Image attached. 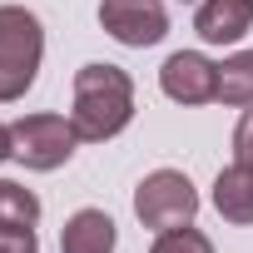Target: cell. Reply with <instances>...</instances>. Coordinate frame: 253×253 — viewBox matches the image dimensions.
<instances>
[{
    "instance_id": "6da1fadb",
    "label": "cell",
    "mask_w": 253,
    "mask_h": 253,
    "mask_svg": "<svg viewBox=\"0 0 253 253\" xmlns=\"http://www.w3.org/2000/svg\"><path fill=\"white\" fill-rule=\"evenodd\" d=\"M134 119V80L119 65H84L75 75V109L70 124L84 144L114 139L124 124Z\"/></svg>"
},
{
    "instance_id": "7a4b0ae2",
    "label": "cell",
    "mask_w": 253,
    "mask_h": 253,
    "mask_svg": "<svg viewBox=\"0 0 253 253\" xmlns=\"http://www.w3.org/2000/svg\"><path fill=\"white\" fill-rule=\"evenodd\" d=\"M45 60V30L25 5H0V104L20 99Z\"/></svg>"
},
{
    "instance_id": "3957f363",
    "label": "cell",
    "mask_w": 253,
    "mask_h": 253,
    "mask_svg": "<svg viewBox=\"0 0 253 253\" xmlns=\"http://www.w3.org/2000/svg\"><path fill=\"white\" fill-rule=\"evenodd\" d=\"M80 134L65 114H25L10 124V159H20L35 174H50L60 164H70Z\"/></svg>"
},
{
    "instance_id": "277c9868",
    "label": "cell",
    "mask_w": 253,
    "mask_h": 253,
    "mask_svg": "<svg viewBox=\"0 0 253 253\" xmlns=\"http://www.w3.org/2000/svg\"><path fill=\"white\" fill-rule=\"evenodd\" d=\"M134 213H139L144 228L169 233V228L194 223V213H199V194H194L189 174H179V169H154V174H144L139 189H134Z\"/></svg>"
},
{
    "instance_id": "5b68a950",
    "label": "cell",
    "mask_w": 253,
    "mask_h": 253,
    "mask_svg": "<svg viewBox=\"0 0 253 253\" xmlns=\"http://www.w3.org/2000/svg\"><path fill=\"white\" fill-rule=\"evenodd\" d=\"M99 25L119 45L144 50L169 35V10H164V0H99Z\"/></svg>"
},
{
    "instance_id": "8992f818",
    "label": "cell",
    "mask_w": 253,
    "mask_h": 253,
    "mask_svg": "<svg viewBox=\"0 0 253 253\" xmlns=\"http://www.w3.org/2000/svg\"><path fill=\"white\" fill-rule=\"evenodd\" d=\"M159 89L174 104H209L218 99V65L204 60L199 50H174L159 70Z\"/></svg>"
},
{
    "instance_id": "52a82bcc",
    "label": "cell",
    "mask_w": 253,
    "mask_h": 253,
    "mask_svg": "<svg viewBox=\"0 0 253 253\" xmlns=\"http://www.w3.org/2000/svg\"><path fill=\"white\" fill-rule=\"evenodd\" d=\"M194 30L204 45H233L253 30V0H199Z\"/></svg>"
},
{
    "instance_id": "ba28073f",
    "label": "cell",
    "mask_w": 253,
    "mask_h": 253,
    "mask_svg": "<svg viewBox=\"0 0 253 253\" xmlns=\"http://www.w3.org/2000/svg\"><path fill=\"white\" fill-rule=\"evenodd\" d=\"M114 243H119V233L104 209H80L60 233V253H114Z\"/></svg>"
},
{
    "instance_id": "9c48e42d",
    "label": "cell",
    "mask_w": 253,
    "mask_h": 253,
    "mask_svg": "<svg viewBox=\"0 0 253 253\" xmlns=\"http://www.w3.org/2000/svg\"><path fill=\"white\" fill-rule=\"evenodd\" d=\"M213 209L228 218V223H253V169L248 164H233L213 179Z\"/></svg>"
},
{
    "instance_id": "30bf717a",
    "label": "cell",
    "mask_w": 253,
    "mask_h": 253,
    "mask_svg": "<svg viewBox=\"0 0 253 253\" xmlns=\"http://www.w3.org/2000/svg\"><path fill=\"white\" fill-rule=\"evenodd\" d=\"M218 104H233V109L253 104V50H238L218 65Z\"/></svg>"
},
{
    "instance_id": "8fae6325",
    "label": "cell",
    "mask_w": 253,
    "mask_h": 253,
    "mask_svg": "<svg viewBox=\"0 0 253 253\" xmlns=\"http://www.w3.org/2000/svg\"><path fill=\"white\" fill-rule=\"evenodd\" d=\"M35 223H40V199L15 179H0V228H35Z\"/></svg>"
},
{
    "instance_id": "7c38bea8",
    "label": "cell",
    "mask_w": 253,
    "mask_h": 253,
    "mask_svg": "<svg viewBox=\"0 0 253 253\" xmlns=\"http://www.w3.org/2000/svg\"><path fill=\"white\" fill-rule=\"evenodd\" d=\"M149 253H213V243H209V238H204L194 223H184V228H169V233H159Z\"/></svg>"
},
{
    "instance_id": "4fadbf2b",
    "label": "cell",
    "mask_w": 253,
    "mask_h": 253,
    "mask_svg": "<svg viewBox=\"0 0 253 253\" xmlns=\"http://www.w3.org/2000/svg\"><path fill=\"white\" fill-rule=\"evenodd\" d=\"M233 164H248L253 169V109H243L238 129H233Z\"/></svg>"
},
{
    "instance_id": "5bb4252c",
    "label": "cell",
    "mask_w": 253,
    "mask_h": 253,
    "mask_svg": "<svg viewBox=\"0 0 253 253\" xmlns=\"http://www.w3.org/2000/svg\"><path fill=\"white\" fill-rule=\"evenodd\" d=\"M0 253H40L35 228H0Z\"/></svg>"
},
{
    "instance_id": "9a60e30c",
    "label": "cell",
    "mask_w": 253,
    "mask_h": 253,
    "mask_svg": "<svg viewBox=\"0 0 253 253\" xmlns=\"http://www.w3.org/2000/svg\"><path fill=\"white\" fill-rule=\"evenodd\" d=\"M0 159H10V129L0 124Z\"/></svg>"
}]
</instances>
